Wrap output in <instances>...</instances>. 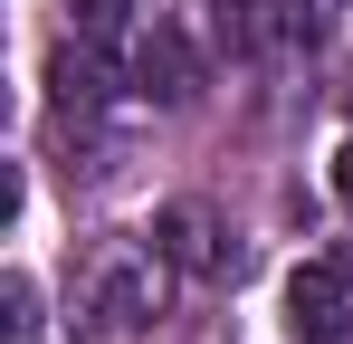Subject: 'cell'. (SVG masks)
<instances>
[{"label":"cell","mask_w":353,"mask_h":344,"mask_svg":"<svg viewBox=\"0 0 353 344\" xmlns=\"http://www.w3.org/2000/svg\"><path fill=\"white\" fill-rule=\"evenodd\" d=\"M143 325H153V268L105 258L96 287L77 296V344H143Z\"/></svg>","instance_id":"1"},{"label":"cell","mask_w":353,"mask_h":344,"mask_svg":"<svg viewBox=\"0 0 353 344\" xmlns=\"http://www.w3.org/2000/svg\"><path fill=\"white\" fill-rule=\"evenodd\" d=\"M153 258H172V268H191V278H220V268H230L220 220H210L201 201H172V211L153 220Z\"/></svg>","instance_id":"2"},{"label":"cell","mask_w":353,"mask_h":344,"mask_svg":"<svg viewBox=\"0 0 353 344\" xmlns=\"http://www.w3.org/2000/svg\"><path fill=\"white\" fill-rule=\"evenodd\" d=\"M287 325H296V344L344 335V268H296L287 278Z\"/></svg>","instance_id":"3"},{"label":"cell","mask_w":353,"mask_h":344,"mask_svg":"<svg viewBox=\"0 0 353 344\" xmlns=\"http://www.w3.org/2000/svg\"><path fill=\"white\" fill-rule=\"evenodd\" d=\"M134 67H143V86H153L163 106H191V96H201V57H191V39H181V29H153Z\"/></svg>","instance_id":"4"},{"label":"cell","mask_w":353,"mask_h":344,"mask_svg":"<svg viewBox=\"0 0 353 344\" xmlns=\"http://www.w3.org/2000/svg\"><path fill=\"white\" fill-rule=\"evenodd\" d=\"M39 335H48V316H39V278L10 268V278H0V344H39Z\"/></svg>","instance_id":"5"},{"label":"cell","mask_w":353,"mask_h":344,"mask_svg":"<svg viewBox=\"0 0 353 344\" xmlns=\"http://www.w3.org/2000/svg\"><path fill=\"white\" fill-rule=\"evenodd\" d=\"M48 86H58V106H96L105 96V57L96 48H58L48 57Z\"/></svg>","instance_id":"6"},{"label":"cell","mask_w":353,"mask_h":344,"mask_svg":"<svg viewBox=\"0 0 353 344\" xmlns=\"http://www.w3.org/2000/svg\"><path fill=\"white\" fill-rule=\"evenodd\" d=\"M258 39H277V48L315 39V10H305V0H258Z\"/></svg>","instance_id":"7"},{"label":"cell","mask_w":353,"mask_h":344,"mask_svg":"<svg viewBox=\"0 0 353 344\" xmlns=\"http://www.w3.org/2000/svg\"><path fill=\"white\" fill-rule=\"evenodd\" d=\"M67 10H77V29H86V39H115L134 0H67Z\"/></svg>","instance_id":"8"},{"label":"cell","mask_w":353,"mask_h":344,"mask_svg":"<svg viewBox=\"0 0 353 344\" xmlns=\"http://www.w3.org/2000/svg\"><path fill=\"white\" fill-rule=\"evenodd\" d=\"M334 201H344V211H353V144H344V153H334Z\"/></svg>","instance_id":"9"}]
</instances>
